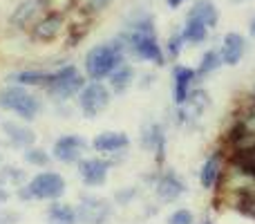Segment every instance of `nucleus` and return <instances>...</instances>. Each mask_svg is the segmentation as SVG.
<instances>
[{
	"label": "nucleus",
	"instance_id": "obj_19",
	"mask_svg": "<svg viewBox=\"0 0 255 224\" xmlns=\"http://www.w3.org/2000/svg\"><path fill=\"white\" fill-rule=\"evenodd\" d=\"M163 144H166V137H163L161 126H150L145 130V146L150 150H154L159 155V159H163Z\"/></svg>",
	"mask_w": 255,
	"mask_h": 224
},
{
	"label": "nucleus",
	"instance_id": "obj_3",
	"mask_svg": "<svg viewBox=\"0 0 255 224\" xmlns=\"http://www.w3.org/2000/svg\"><path fill=\"white\" fill-rule=\"evenodd\" d=\"M0 108L18 112L22 119H34L40 110V103H38V99L31 97L22 88H4L0 92Z\"/></svg>",
	"mask_w": 255,
	"mask_h": 224
},
{
	"label": "nucleus",
	"instance_id": "obj_28",
	"mask_svg": "<svg viewBox=\"0 0 255 224\" xmlns=\"http://www.w3.org/2000/svg\"><path fill=\"white\" fill-rule=\"evenodd\" d=\"M181 43H184V34H175V36H170V40H168V52H170V56H172V58L179 56V52H181Z\"/></svg>",
	"mask_w": 255,
	"mask_h": 224
},
{
	"label": "nucleus",
	"instance_id": "obj_7",
	"mask_svg": "<svg viewBox=\"0 0 255 224\" xmlns=\"http://www.w3.org/2000/svg\"><path fill=\"white\" fill-rule=\"evenodd\" d=\"M65 27V18H63L61 11H47L34 27H31V34H34L36 40H54Z\"/></svg>",
	"mask_w": 255,
	"mask_h": 224
},
{
	"label": "nucleus",
	"instance_id": "obj_5",
	"mask_svg": "<svg viewBox=\"0 0 255 224\" xmlns=\"http://www.w3.org/2000/svg\"><path fill=\"white\" fill-rule=\"evenodd\" d=\"M108 103H110V92H108L106 85L101 83H92L83 90L81 94V110L88 114L90 119L97 117L101 110H106Z\"/></svg>",
	"mask_w": 255,
	"mask_h": 224
},
{
	"label": "nucleus",
	"instance_id": "obj_27",
	"mask_svg": "<svg viewBox=\"0 0 255 224\" xmlns=\"http://www.w3.org/2000/svg\"><path fill=\"white\" fill-rule=\"evenodd\" d=\"M22 182V171L18 168H4L0 173V184H20Z\"/></svg>",
	"mask_w": 255,
	"mask_h": 224
},
{
	"label": "nucleus",
	"instance_id": "obj_21",
	"mask_svg": "<svg viewBox=\"0 0 255 224\" xmlns=\"http://www.w3.org/2000/svg\"><path fill=\"white\" fill-rule=\"evenodd\" d=\"M132 83V70L126 65H119L112 72V90L115 92H126Z\"/></svg>",
	"mask_w": 255,
	"mask_h": 224
},
{
	"label": "nucleus",
	"instance_id": "obj_29",
	"mask_svg": "<svg viewBox=\"0 0 255 224\" xmlns=\"http://www.w3.org/2000/svg\"><path fill=\"white\" fill-rule=\"evenodd\" d=\"M168 224H193V216L188 211H175L170 218H168Z\"/></svg>",
	"mask_w": 255,
	"mask_h": 224
},
{
	"label": "nucleus",
	"instance_id": "obj_20",
	"mask_svg": "<svg viewBox=\"0 0 255 224\" xmlns=\"http://www.w3.org/2000/svg\"><path fill=\"white\" fill-rule=\"evenodd\" d=\"M49 220H52V224H74L76 213L65 204H54L49 209Z\"/></svg>",
	"mask_w": 255,
	"mask_h": 224
},
{
	"label": "nucleus",
	"instance_id": "obj_15",
	"mask_svg": "<svg viewBox=\"0 0 255 224\" xmlns=\"http://www.w3.org/2000/svg\"><path fill=\"white\" fill-rule=\"evenodd\" d=\"M94 150L99 153H112V150H119V148H126L128 146V137L124 132H103L94 139Z\"/></svg>",
	"mask_w": 255,
	"mask_h": 224
},
{
	"label": "nucleus",
	"instance_id": "obj_2",
	"mask_svg": "<svg viewBox=\"0 0 255 224\" xmlns=\"http://www.w3.org/2000/svg\"><path fill=\"white\" fill-rule=\"evenodd\" d=\"M63 193H65V180L58 173H40V175H36L29 182V186H25L20 191V198L22 200H31V198L56 200Z\"/></svg>",
	"mask_w": 255,
	"mask_h": 224
},
{
	"label": "nucleus",
	"instance_id": "obj_22",
	"mask_svg": "<svg viewBox=\"0 0 255 224\" xmlns=\"http://www.w3.org/2000/svg\"><path fill=\"white\" fill-rule=\"evenodd\" d=\"M235 209H238L242 216L247 218H253L255 220V189H249V191H242L240 200L235 202Z\"/></svg>",
	"mask_w": 255,
	"mask_h": 224
},
{
	"label": "nucleus",
	"instance_id": "obj_12",
	"mask_svg": "<svg viewBox=\"0 0 255 224\" xmlns=\"http://www.w3.org/2000/svg\"><path fill=\"white\" fill-rule=\"evenodd\" d=\"M188 16H190V18H197V20H202L204 25L208 27V29H213V27L217 25V20H220L217 7L211 2V0H197V2L190 7Z\"/></svg>",
	"mask_w": 255,
	"mask_h": 224
},
{
	"label": "nucleus",
	"instance_id": "obj_13",
	"mask_svg": "<svg viewBox=\"0 0 255 224\" xmlns=\"http://www.w3.org/2000/svg\"><path fill=\"white\" fill-rule=\"evenodd\" d=\"M184 182L179 180V177H175L172 173H168V175H163L161 180L157 182V195L161 200H166V202H172V200H177L181 193H184Z\"/></svg>",
	"mask_w": 255,
	"mask_h": 224
},
{
	"label": "nucleus",
	"instance_id": "obj_11",
	"mask_svg": "<svg viewBox=\"0 0 255 224\" xmlns=\"http://www.w3.org/2000/svg\"><path fill=\"white\" fill-rule=\"evenodd\" d=\"M242 56H244V38L240 34H226L224 45H222V61L226 65H238Z\"/></svg>",
	"mask_w": 255,
	"mask_h": 224
},
{
	"label": "nucleus",
	"instance_id": "obj_32",
	"mask_svg": "<svg viewBox=\"0 0 255 224\" xmlns=\"http://www.w3.org/2000/svg\"><path fill=\"white\" fill-rule=\"evenodd\" d=\"M4 200H7V193H4V191H0V202H4Z\"/></svg>",
	"mask_w": 255,
	"mask_h": 224
},
{
	"label": "nucleus",
	"instance_id": "obj_6",
	"mask_svg": "<svg viewBox=\"0 0 255 224\" xmlns=\"http://www.w3.org/2000/svg\"><path fill=\"white\" fill-rule=\"evenodd\" d=\"M110 216V204L101 198H83L79 207V218L83 224H103Z\"/></svg>",
	"mask_w": 255,
	"mask_h": 224
},
{
	"label": "nucleus",
	"instance_id": "obj_16",
	"mask_svg": "<svg viewBox=\"0 0 255 224\" xmlns=\"http://www.w3.org/2000/svg\"><path fill=\"white\" fill-rule=\"evenodd\" d=\"M4 132H7L9 141H11L13 146H20V148H25V146L34 144V132H31L29 128H25V126H18V123L7 121V123H4Z\"/></svg>",
	"mask_w": 255,
	"mask_h": 224
},
{
	"label": "nucleus",
	"instance_id": "obj_33",
	"mask_svg": "<svg viewBox=\"0 0 255 224\" xmlns=\"http://www.w3.org/2000/svg\"><path fill=\"white\" fill-rule=\"evenodd\" d=\"M251 34L255 36V18H253V20H251Z\"/></svg>",
	"mask_w": 255,
	"mask_h": 224
},
{
	"label": "nucleus",
	"instance_id": "obj_26",
	"mask_svg": "<svg viewBox=\"0 0 255 224\" xmlns=\"http://www.w3.org/2000/svg\"><path fill=\"white\" fill-rule=\"evenodd\" d=\"M25 159L29 164H36V166H47V162H49L47 153H43V150H38V148H27Z\"/></svg>",
	"mask_w": 255,
	"mask_h": 224
},
{
	"label": "nucleus",
	"instance_id": "obj_24",
	"mask_svg": "<svg viewBox=\"0 0 255 224\" xmlns=\"http://www.w3.org/2000/svg\"><path fill=\"white\" fill-rule=\"evenodd\" d=\"M220 63H222V56L217 52H206L204 54V58H202V65H199V74H208V72H213V70H217L220 67Z\"/></svg>",
	"mask_w": 255,
	"mask_h": 224
},
{
	"label": "nucleus",
	"instance_id": "obj_30",
	"mask_svg": "<svg viewBox=\"0 0 255 224\" xmlns=\"http://www.w3.org/2000/svg\"><path fill=\"white\" fill-rule=\"evenodd\" d=\"M16 222H18V213L0 211V224H16Z\"/></svg>",
	"mask_w": 255,
	"mask_h": 224
},
{
	"label": "nucleus",
	"instance_id": "obj_17",
	"mask_svg": "<svg viewBox=\"0 0 255 224\" xmlns=\"http://www.w3.org/2000/svg\"><path fill=\"white\" fill-rule=\"evenodd\" d=\"M181 34H184V40H188V43H202L208 34V27L202 20H197V18L186 16V25Z\"/></svg>",
	"mask_w": 255,
	"mask_h": 224
},
{
	"label": "nucleus",
	"instance_id": "obj_4",
	"mask_svg": "<svg viewBox=\"0 0 255 224\" xmlns=\"http://www.w3.org/2000/svg\"><path fill=\"white\" fill-rule=\"evenodd\" d=\"M83 88V76L79 74L74 65H67V67H61L58 72L49 74V81H47V90L58 99H67L72 94H76L79 90Z\"/></svg>",
	"mask_w": 255,
	"mask_h": 224
},
{
	"label": "nucleus",
	"instance_id": "obj_31",
	"mask_svg": "<svg viewBox=\"0 0 255 224\" xmlns=\"http://www.w3.org/2000/svg\"><path fill=\"white\" fill-rule=\"evenodd\" d=\"M166 4L170 9H177V7H181V4H184V0H166Z\"/></svg>",
	"mask_w": 255,
	"mask_h": 224
},
{
	"label": "nucleus",
	"instance_id": "obj_25",
	"mask_svg": "<svg viewBox=\"0 0 255 224\" xmlns=\"http://www.w3.org/2000/svg\"><path fill=\"white\" fill-rule=\"evenodd\" d=\"M112 4V0H81V11L83 13H99L103 9H108Z\"/></svg>",
	"mask_w": 255,
	"mask_h": 224
},
{
	"label": "nucleus",
	"instance_id": "obj_9",
	"mask_svg": "<svg viewBox=\"0 0 255 224\" xmlns=\"http://www.w3.org/2000/svg\"><path fill=\"white\" fill-rule=\"evenodd\" d=\"M47 0H25L20 7L13 11L11 20L20 27H34L40 18L47 13Z\"/></svg>",
	"mask_w": 255,
	"mask_h": 224
},
{
	"label": "nucleus",
	"instance_id": "obj_8",
	"mask_svg": "<svg viewBox=\"0 0 255 224\" xmlns=\"http://www.w3.org/2000/svg\"><path fill=\"white\" fill-rule=\"evenodd\" d=\"M85 148H88V144H85L83 137L67 135V137H61V139L56 141V146H54V157H56L58 162L72 164V162H76V159L83 155Z\"/></svg>",
	"mask_w": 255,
	"mask_h": 224
},
{
	"label": "nucleus",
	"instance_id": "obj_18",
	"mask_svg": "<svg viewBox=\"0 0 255 224\" xmlns=\"http://www.w3.org/2000/svg\"><path fill=\"white\" fill-rule=\"evenodd\" d=\"M217 177H220V159H217V155H213V157H208L206 164L202 166L199 180H202L204 189H213V186L217 184Z\"/></svg>",
	"mask_w": 255,
	"mask_h": 224
},
{
	"label": "nucleus",
	"instance_id": "obj_35",
	"mask_svg": "<svg viewBox=\"0 0 255 224\" xmlns=\"http://www.w3.org/2000/svg\"><path fill=\"white\" fill-rule=\"evenodd\" d=\"M206 224H213V222H206Z\"/></svg>",
	"mask_w": 255,
	"mask_h": 224
},
{
	"label": "nucleus",
	"instance_id": "obj_23",
	"mask_svg": "<svg viewBox=\"0 0 255 224\" xmlns=\"http://www.w3.org/2000/svg\"><path fill=\"white\" fill-rule=\"evenodd\" d=\"M13 81H18V83L22 85H47L49 81V74H45V72H38V70H27V72H20V74L13 76Z\"/></svg>",
	"mask_w": 255,
	"mask_h": 224
},
{
	"label": "nucleus",
	"instance_id": "obj_10",
	"mask_svg": "<svg viewBox=\"0 0 255 224\" xmlns=\"http://www.w3.org/2000/svg\"><path fill=\"white\" fill-rule=\"evenodd\" d=\"M108 168H110V164L103 159H85V162H81L79 171L88 186H101L108 177Z\"/></svg>",
	"mask_w": 255,
	"mask_h": 224
},
{
	"label": "nucleus",
	"instance_id": "obj_34",
	"mask_svg": "<svg viewBox=\"0 0 255 224\" xmlns=\"http://www.w3.org/2000/svg\"><path fill=\"white\" fill-rule=\"evenodd\" d=\"M233 2H249V0H233Z\"/></svg>",
	"mask_w": 255,
	"mask_h": 224
},
{
	"label": "nucleus",
	"instance_id": "obj_1",
	"mask_svg": "<svg viewBox=\"0 0 255 224\" xmlns=\"http://www.w3.org/2000/svg\"><path fill=\"white\" fill-rule=\"evenodd\" d=\"M126 49H128V43L124 40V36H119L115 43L94 47L92 52L88 54V58H85V70H88V74L97 81L103 79V76H108V74H112V72L124 63Z\"/></svg>",
	"mask_w": 255,
	"mask_h": 224
},
{
	"label": "nucleus",
	"instance_id": "obj_14",
	"mask_svg": "<svg viewBox=\"0 0 255 224\" xmlns=\"http://www.w3.org/2000/svg\"><path fill=\"white\" fill-rule=\"evenodd\" d=\"M195 81V72L188 67H175V101L186 103L190 94V85Z\"/></svg>",
	"mask_w": 255,
	"mask_h": 224
}]
</instances>
